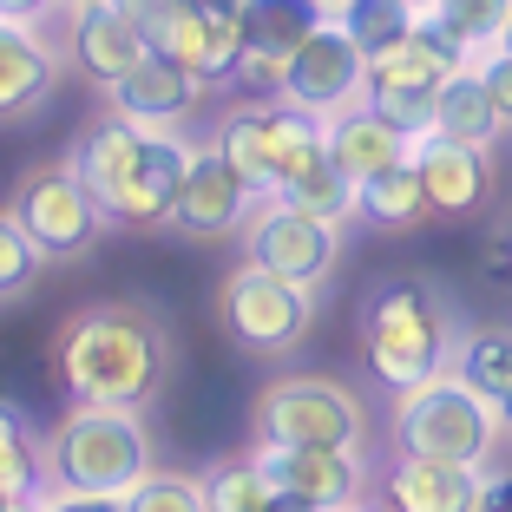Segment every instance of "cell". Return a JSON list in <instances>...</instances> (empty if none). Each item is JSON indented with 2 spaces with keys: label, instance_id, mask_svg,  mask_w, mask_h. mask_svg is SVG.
Listing matches in <instances>:
<instances>
[{
  "label": "cell",
  "instance_id": "33",
  "mask_svg": "<svg viewBox=\"0 0 512 512\" xmlns=\"http://www.w3.org/2000/svg\"><path fill=\"white\" fill-rule=\"evenodd\" d=\"M33 276H40V250L27 243V230L14 224V217L0 211V302H14L33 289Z\"/></svg>",
  "mask_w": 512,
  "mask_h": 512
},
{
  "label": "cell",
  "instance_id": "4",
  "mask_svg": "<svg viewBox=\"0 0 512 512\" xmlns=\"http://www.w3.org/2000/svg\"><path fill=\"white\" fill-rule=\"evenodd\" d=\"M394 447L414 460H453V467H486L499 447V407L480 401L460 375L440 368L434 381L407 388L394 401Z\"/></svg>",
  "mask_w": 512,
  "mask_h": 512
},
{
  "label": "cell",
  "instance_id": "14",
  "mask_svg": "<svg viewBox=\"0 0 512 512\" xmlns=\"http://www.w3.org/2000/svg\"><path fill=\"white\" fill-rule=\"evenodd\" d=\"M106 92H112V119L138 125V132H178V125L197 112V92L204 86H197L184 66L145 53V60H138L125 79H112Z\"/></svg>",
  "mask_w": 512,
  "mask_h": 512
},
{
  "label": "cell",
  "instance_id": "43",
  "mask_svg": "<svg viewBox=\"0 0 512 512\" xmlns=\"http://www.w3.org/2000/svg\"><path fill=\"white\" fill-rule=\"evenodd\" d=\"M0 512H33V499H0Z\"/></svg>",
  "mask_w": 512,
  "mask_h": 512
},
{
  "label": "cell",
  "instance_id": "18",
  "mask_svg": "<svg viewBox=\"0 0 512 512\" xmlns=\"http://www.w3.org/2000/svg\"><path fill=\"white\" fill-rule=\"evenodd\" d=\"M322 138H329V165L342 171L348 184H362V178H375V171H388V165L407 158V138L394 132L388 119H375L362 99L329 112V119H322Z\"/></svg>",
  "mask_w": 512,
  "mask_h": 512
},
{
  "label": "cell",
  "instance_id": "45",
  "mask_svg": "<svg viewBox=\"0 0 512 512\" xmlns=\"http://www.w3.org/2000/svg\"><path fill=\"white\" fill-rule=\"evenodd\" d=\"M53 7H79V0H53Z\"/></svg>",
  "mask_w": 512,
  "mask_h": 512
},
{
  "label": "cell",
  "instance_id": "17",
  "mask_svg": "<svg viewBox=\"0 0 512 512\" xmlns=\"http://www.w3.org/2000/svg\"><path fill=\"white\" fill-rule=\"evenodd\" d=\"M73 60L92 86H112V79H125L145 60V33H138V20H125L106 0H79L73 7Z\"/></svg>",
  "mask_w": 512,
  "mask_h": 512
},
{
  "label": "cell",
  "instance_id": "7",
  "mask_svg": "<svg viewBox=\"0 0 512 512\" xmlns=\"http://www.w3.org/2000/svg\"><path fill=\"white\" fill-rule=\"evenodd\" d=\"M7 217L27 230V243L40 256H79V250H92V243H99V230L112 224L106 204H99V191H92L73 165L27 171Z\"/></svg>",
  "mask_w": 512,
  "mask_h": 512
},
{
  "label": "cell",
  "instance_id": "28",
  "mask_svg": "<svg viewBox=\"0 0 512 512\" xmlns=\"http://www.w3.org/2000/svg\"><path fill=\"white\" fill-rule=\"evenodd\" d=\"M270 493H276V486L263 480L256 460H217L211 473H197V499H204V512H263Z\"/></svg>",
  "mask_w": 512,
  "mask_h": 512
},
{
  "label": "cell",
  "instance_id": "29",
  "mask_svg": "<svg viewBox=\"0 0 512 512\" xmlns=\"http://www.w3.org/2000/svg\"><path fill=\"white\" fill-rule=\"evenodd\" d=\"M414 20H421V14H414V7H401V0H348L342 14H335V27L355 40V53H362V60H375V53H388V46L401 40Z\"/></svg>",
  "mask_w": 512,
  "mask_h": 512
},
{
  "label": "cell",
  "instance_id": "36",
  "mask_svg": "<svg viewBox=\"0 0 512 512\" xmlns=\"http://www.w3.org/2000/svg\"><path fill=\"white\" fill-rule=\"evenodd\" d=\"M473 512H512V473H480V499Z\"/></svg>",
  "mask_w": 512,
  "mask_h": 512
},
{
  "label": "cell",
  "instance_id": "26",
  "mask_svg": "<svg viewBox=\"0 0 512 512\" xmlns=\"http://www.w3.org/2000/svg\"><path fill=\"white\" fill-rule=\"evenodd\" d=\"M453 375L467 381L480 401H499L512 388V329H473L453 348Z\"/></svg>",
  "mask_w": 512,
  "mask_h": 512
},
{
  "label": "cell",
  "instance_id": "27",
  "mask_svg": "<svg viewBox=\"0 0 512 512\" xmlns=\"http://www.w3.org/2000/svg\"><path fill=\"white\" fill-rule=\"evenodd\" d=\"M0 499H40V440L14 401H0Z\"/></svg>",
  "mask_w": 512,
  "mask_h": 512
},
{
  "label": "cell",
  "instance_id": "24",
  "mask_svg": "<svg viewBox=\"0 0 512 512\" xmlns=\"http://www.w3.org/2000/svg\"><path fill=\"white\" fill-rule=\"evenodd\" d=\"M309 27H322V14L309 7V0H243L237 7L243 53H289Z\"/></svg>",
  "mask_w": 512,
  "mask_h": 512
},
{
  "label": "cell",
  "instance_id": "21",
  "mask_svg": "<svg viewBox=\"0 0 512 512\" xmlns=\"http://www.w3.org/2000/svg\"><path fill=\"white\" fill-rule=\"evenodd\" d=\"M211 151L237 171V184L250 197H276V158H270V112L230 106L211 132Z\"/></svg>",
  "mask_w": 512,
  "mask_h": 512
},
{
  "label": "cell",
  "instance_id": "38",
  "mask_svg": "<svg viewBox=\"0 0 512 512\" xmlns=\"http://www.w3.org/2000/svg\"><path fill=\"white\" fill-rule=\"evenodd\" d=\"M106 7H119L125 20H145V14H158V7H165V0H106Z\"/></svg>",
  "mask_w": 512,
  "mask_h": 512
},
{
  "label": "cell",
  "instance_id": "11",
  "mask_svg": "<svg viewBox=\"0 0 512 512\" xmlns=\"http://www.w3.org/2000/svg\"><path fill=\"white\" fill-rule=\"evenodd\" d=\"M191 151L197 145L178 138V132H145L132 171L99 197L106 217H112V224H138V230L171 224V204H178V184H184V171H191Z\"/></svg>",
  "mask_w": 512,
  "mask_h": 512
},
{
  "label": "cell",
  "instance_id": "10",
  "mask_svg": "<svg viewBox=\"0 0 512 512\" xmlns=\"http://www.w3.org/2000/svg\"><path fill=\"white\" fill-rule=\"evenodd\" d=\"M362 73H368V60L355 53V40H348L335 20H322V27H309L296 46H289L283 99L302 106V112H316V119H329V112H342V106L362 99Z\"/></svg>",
  "mask_w": 512,
  "mask_h": 512
},
{
  "label": "cell",
  "instance_id": "44",
  "mask_svg": "<svg viewBox=\"0 0 512 512\" xmlns=\"http://www.w3.org/2000/svg\"><path fill=\"white\" fill-rule=\"evenodd\" d=\"M401 7H414V14H427V7H434V0H401Z\"/></svg>",
  "mask_w": 512,
  "mask_h": 512
},
{
  "label": "cell",
  "instance_id": "15",
  "mask_svg": "<svg viewBox=\"0 0 512 512\" xmlns=\"http://www.w3.org/2000/svg\"><path fill=\"white\" fill-rule=\"evenodd\" d=\"M250 204L256 197L237 184V171H230L211 145H197L191 171H184V184H178V204H171V224L191 230V237H237Z\"/></svg>",
  "mask_w": 512,
  "mask_h": 512
},
{
  "label": "cell",
  "instance_id": "16",
  "mask_svg": "<svg viewBox=\"0 0 512 512\" xmlns=\"http://www.w3.org/2000/svg\"><path fill=\"white\" fill-rule=\"evenodd\" d=\"M60 79V53L40 33V20H0V119H27L46 106Z\"/></svg>",
  "mask_w": 512,
  "mask_h": 512
},
{
  "label": "cell",
  "instance_id": "35",
  "mask_svg": "<svg viewBox=\"0 0 512 512\" xmlns=\"http://www.w3.org/2000/svg\"><path fill=\"white\" fill-rule=\"evenodd\" d=\"M33 512H125V499H99V493H40Z\"/></svg>",
  "mask_w": 512,
  "mask_h": 512
},
{
  "label": "cell",
  "instance_id": "9",
  "mask_svg": "<svg viewBox=\"0 0 512 512\" xmlns=\"http://www.w3.org/2000/svg\"><path fill=\"white\" fill-rule=\"evenodd\" d=\"M138 33H145V53H158V60L184 66L197 86H224V79L237 73V60H243L237 20L197 14L191 0H165L158 14L138 20Z\"/></svg>",
  "mask_w": 512,
  "mask_h": 512
},
{
  "label": "cell",
  "instance_id": "41",
  "mask_svg": "<svg viewBox=\"0 0 512 512\" xmlns=\"http://www.w3.org/2000/svg\"><path fill=\"white\" fill-rule=\"evenodd\" d=\"M493 407H499V434H512V388H506V394H499V401H493Z\"/></svg>",
  "mask_w": 512,
  "mask_h": 512
},
{
  "label": "cell",
  "instance_id": "6",
  "mask_svg": "<svg viewBox=\"0 0 512 512\" xmlns=\"http://www.w3.org/2000/svg\"><path fill=\"white\" fill-rule=\"evenodd\" d=\"M217 322H224V335L237 348H250V355H283V348H296L302 335H309V322H316V289H296L283 283V276L270 270H230L224 283H217Z\"/></svg>",
  "mask_w": 512,
  "mask_h": 512
},
{
  "label": "cell",
  "instance_id": "23",
  "mask_svg": "<svg viewBox=\"0 0 512 512\" xmlns=\"http://www.w3.org/2000/svg\"><path fill=\"white\" fill-rule=\"evenodd\" d=\"M270 158H276V191H289L296 178L329 165V138H322L316 112H302L283 99V112H270Z\"/></svg>",
  "mask_w": 512,
  "mask_h": 512
},
{
  "label": "cell",
  "instance_id": "12",
  "mask_svg": "<svg viewBox=\"0 0 512 512\" xmlns=\"http://www.w3.org/2000/svg\"><path fill=\"white\" fill-rule=\"evenodd\" d=\"M256 467H263V480L276 486V493L302 499V506L316 512H348L362 506V453H342V447H263L256 440L250 453Z\"/></svg>",
  "mask_w": 512,
  "mask_h": 512
},
{
  "label": "cell",
  "instance_id": "30",
  "mask_svg": "<svg viewBox=\"0 0 512 512\" xmlns=\"http://www.w3.org/2000/svg\"><path fill=\"white\" fill-rule=\"evenodd\" d=\"M506 14H512V0H434L427 7V20L440 33H453L467 53H486L499 40V27H506Z\"/></svg>",
  "mask_w": 512,
  "mask_h": 512
},
{
  "label": "cell",
  "instance_id": "22",
  "mask_svg": "<svg viewBox=\"0 0 512 512\" xmlns=\"http://www.w3.org/2000/svg\"><path fill=\"white\" fill-rule=\"evenodd\" d=\"M355 217H368L375 230H414V224H427V197H421V178H414V165H388V171H375V178H362L355 184Z\"/></svg>",
  "mask_w": 512,
  "mask_h": 512
},
{
  "label": "cell",
  "instance_id": "5",
  "mask_svg": "<svg viewBox=\"0 0 512 512\" xmlns=\"http://www.w3.org/2000/svg\"><path fill=\"white\" fill-rule=\"evenodd\" d=\"M250 427H256L263 447H342V453H362L368 407L355 401V388H342V381L289 375V381H276V388L256 394Z\"/></svg>",
  "mask_w": 512,
  "mask_h": 512
},
{
  "label": "cell",
  "instance_id": "34",
  "mask_svg": "<svg viewBox=\"0 0 512 512\" xmlns=\"http://www.w3.org/2000/svg\"><path fill=\"white\" fill-rule=\"evenodd\" d=\"M473 73L486 79V92H493V112H499V125L512 132V53H473Z\"/></svg>",
  "mask_w": 512,
  "mask_h": 512
},
{
  "label": "cell",
  "instance_id": "25",
  "mask_svg": "<svg viewBox=\"0 0 512 512\" xmlns=\"http://www.w3.org/2000/svg\"><path fill=\"white\" fill-rule=\"evenodd\" d=\"M138 145H145V132L138 125H125V119H106V125H92L86 132V145L73 151V171L92 184V191L106 197L112 184L132 171V158H138Z\"/></svg>",
  "mask_w": 512,
  "mask_h": 512
},
{
  "label": "cell",
  "instance_id": "2",
  "mask_svg": "<svg viewBox=\"0 0 512 512\" xmlns=\"http://www.w3.org/2000/svg\"><path fill=\"white\" fill-rule=\"evenodd\" d=\"M151 473V434L132 407H66L40 440V493L125 499Z\"/></svg>",
  "mask_w": 512,
  "mask_h": 512
},
{
  "label": "cell",
  "instance_id": "32",
  "mask_svg": "<svg viewBox=\"0 0 512 512\" xmlns=\"http://www.w3.org/2000/svg\"><path fill=\"white\" fill-rule=\"evenodd\" d=\"M125 512H204V499H197V473H158V467H151L145 480L125 493Z\"/></svg>",
  "mask_w": 512,
  "mask_h": 512
},
{
  "label": "cell",
  "instance_id": "37",
  "mask_svg": "<svg viewBox=\"0 0 512 512\" xmlns=\"http://www.w3.org/2000/svg\"><path fill=\"white\" fill-rule=\"evenodd\" d=\"M53 0H0V20H40Z\"/></svg>",
  "mask_w": 512,
  "mask_h": 512
},
{
  "label": "cell",
  "instance_id": "8",
  "mask_svg": "<svg viewBox=\"0 0 512 512\" xmlns=\"http://www.w3.org/2000/svg\"><path fill=\"white\" fill-rule=\"evenodd\" d=\"M237 237H243V263L250 270H270L296 289H316L335 270V250H342V230L302 217L289 197H256Z\"/></svg>",
  "mask_w": 512,
  "mask_h": 512
},
{
  "label": "cell",
  "instance_id": "13",
  "mask_svg": "<svg viewBox=\"0 0 512 512\" xmlns=\"http://www.w3.org/2000/svg\"><path fill=\"white\" fill-rule=\"evenodd\" d=\"M407 165L421 178V197L434 217H473L493 197V165H486V151L473 145H453L440 132H421L407 145Z\"/></svg>",
  "mask_w": 512,
  "mask_h": 512
},
{
  "label": "cell",
  "instance_id": "31",
  "mask_svg": "<svg viewBox=\"0 0 512 512\" xmlns=\"http://www.w3.org/2000/svg\"><path fill=\"white\" fill-rule=\"evenodd\" d=\"M276 197H289L302 217H316V224H329V230H342L348 217H355V184H348L335 165H316L309 178H296L289 191H276Z\"/></svg>",
  "mask_w": 512,
  "mask_h": 512
},
{
  "label": "cell",
  "instance_id": "46",
  "mask_svg": "<svg viewBox=\"0 0 512 512\" xmlns=\"http://www.w3.org/2000/svg\"><path fill=\"white\" fill-rule=\"evenodd\" d=\"M348 512H368V506H348Z\"/></svg>",
  "mask_w": 512,
  "mask_h": 512
},
{
  "label": "cell",
  "instance_id": "39",
  "mask_svg": "<svg viewBox=\"0 0 512 512\" xmlns=\"http://www.w3.org/2000/svg\"><path fill=\"white\" fill-rule=\"evenodd\" d=\"M191 7H197V14H217V20H237L243 0H191Z\"/></svg>",
  "mask_w": 512,
  "mask_h": 512
},
{
  "label": "cell",
  "instance_id": "3",
  "mask_svg": "<svg viewBox=\"0 0 512 512\" xmlns=\"http://www.w3.org/2000/svg\"><path fill=\"white\" fill-rule=\"evenodd\" d=\"M447 348H453V322L440 309V296L414 276H388V283L368 296L362 309V362L381 388L407 394L434 381L447 368Z\"/></svg>",
  "mask_w": 512,
  "mask_h": 512
},
{
  "label": "cell",
  "instance_id": "40",
  "mask_svg": "<svg viewBox=\"0 0 512 512\" xmlns=\"http://www.w3.org/2000/svg\"><path fill=\"white\" fill-rule=\"evenodd\" d=\"M263 512H316V506H302V499H289V493H270V506Z\"/></svg>",
  "mask_w": 512,
  "mask_h": 512
},
{
  "label": "cell",
  "instance_id": "42",
  "mask_svg": "<svg viewBox=\"0 0 512 512\" xmlns=\"http://www.w3.org/2000/svg\"><path fill=\"white\" fill-rule=\"evenodd\" d=\"M493 53H512V14H506V27H499V40H493Z\"/></svg>",
  "mask_w": 512,
  "mask_h": 512
},
{
  "label": "cell",
  "instance_id": "19",
  "mask_svg": "<svg viewBox=\"0 0 512 512\" xmlns=\"http://www.w3.org/2000/svg\"><path fill=\"white\" fill-rule=\"evenodd\" d=\"M486 467H453V460H414L401 453L388 473V512H473Z\"/></svg>",
  "mask_w": 512,
  "mask_h": 512
},
{
  "label": "cell",
  "instance_id": "1",
  "mask_svg": "<svg viewBox=\"0 0 512 512\" xmlns=\"http://www.w3.org/2000/svg\"><path fill=\"white\" fill-rule=\"evenodd\" d=\"M53 375L73 407H132L145 414L171 375V335L138 302L79 309L53 342Z\"/></svg>",
  "mask_w": 512,
  "mask_h": 512
},
{
  "label": "cell",
  "instance_id": "20",
  "mask_svg": "<svg viewBox=\"0 0 512 512\" xmlns=\"http://www.w3.org/2000/svg\"><path fill=\"white\" fill-rule=\"evenodd\" d=\"M427 132L453 138V145H473V151H493L499 145V112H493V92H486V79L473 73V66H460V73L440 79L434 92V125Z\"/></svg>",
  "mask_w": 512,
  "mask_h": 512
}]
</instances>
